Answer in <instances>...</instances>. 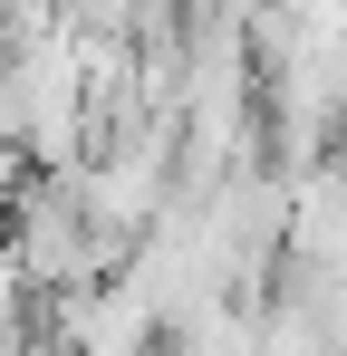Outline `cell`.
<instances>
[{
    "label": "cell",
    "instance_id": "cell-1",
    "mask_svg": "<svg viewBox=\"0 0 347 356\" xmlns=\"http://www.w3.org/2000/svg\"><path fill=\"white\" fill-rule=\"evenodd\" d=\"M49 29H68V0H0V49H29Z\"/></svg>",
    "mask_w": 347,
    "mask_h": 356
},
{
    "label": "cell",
    "instance_id": "cell-2",
    "mask_svg": "<svg viewBox=\"0 0 347 356\" xmlns=\"http://www.w3.org/2000/svg\"><path fill=\"white\" fill-rule=\"evenodd\" d=\"M135 10H145V0H68V29H87V39H135Z\"/></svg>",
    "mask_w": 347,
    "mask_h": 356
}]
</instances>
